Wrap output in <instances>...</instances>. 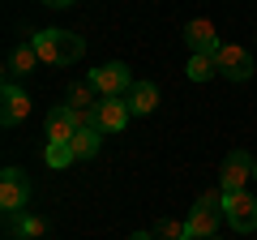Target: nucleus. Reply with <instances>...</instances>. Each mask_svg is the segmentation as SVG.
Instances as JSON below:
<instances>
[{"instance_id":"obj_11","label":"nucleus","mask_w":257,"mask_h":240,"mask_svg":"<svg viewBox=\"0 0 257 240\" xmlns=\"http://www.w3.org/2000/svg\"><path fill=\"white\" fill-rule=\"evenodd\" d=\"M77 138V111L69 103H56L47 111V142H73Z\"/></svg>"},{"instance_id":"obj_4","label":"nucleus","mask_w":257,"mask_h":240,"mask_svg":"<svg viewBox=\"0 0 257 240\" xmlns=\"http://www.w3.org/2000/svg\"><path fill=\"white\" fill-rule=\"evenodd\" d=\"M30 206V180L22 167H5L0 172V210L5 214H22Z\"/></svg>"},{"instance_id":"obj_19","label":"nucleus","mask_w":257,"mask_h":240,"mask_svg":"<svg viewBox=\"0 0 257 240\" xmlns=\"http://www.w3.org/2000/svg\"><path fill=\"white\" fill-rule=\"evenodd\" d=\"M155 236H159V240H189V227L176 223V219H159V223H155Z\"/></svg>"},{"instance_id":"obj_22","label":"nucleus","mask_w":257,"mask_h":240,"mask_svg":"<svg viewBox=\"0 0 257 240\" xmlns=\"http://www.w3.org/2000/svg\"><path fill=\"white\" fill-rule=\"evenodd\" d=\"M253 176H257V159H253Z\"/></svg>"},{"instance_id":"obj_6","label":"nucleus","mask_w":257,"mask_h":240,"mask_svg":"<svg viewBox=\"0 0 257 240\" xmlns=\"http://www.w3.org/2000/svg\"><path fill=\"white\" fill-rule=\"evenodd\" d=\"M214 65H219V73L227 77V82H248V77H253V56L240 43H223L219 56H214Z\"/></svg>"},{"instance_id":"obj_9","label":"nucleus","mask_w":257,"mask_h":240,"mask_svg":"<svg viewBox=\"0 0 257 240\" xmlns=\"http://www.w3.org/2000/svg\"><path fill=\"white\" fill-rule=\"evenodd\" d=\"M184 43L193 47V52H206V56H219L223 39L214 35V22L210 18H193L189 26H184Z\"/></svg>"},{"instance_id":"obj_5","label":"nucleus","mask_w":257,"mask_h":240,"mask_svg":"<svg viewBox=\"0 0 257 240\" xmlns=\"http://www.w3.org/2000/svg\"><path fill=\"white\" fill-rule=\"evenodd\" d=\"M90 82H94V90H99L103 99H124V94L133 90V77H128V65H120V60H111V65L94 69V73H90Z\"/></svg>"},{"instance_id":"obj_17","label":"nucleus","mask_w":257,"mask_h":240,"mask_svg":"<svg viewBox=\"0 0 257 240\" xmlns=\"http://www.w3.org/2000/svg\"><path fill=\"white\" fill-rule=\"evenodd\" d=\"M184 73L193 77V82H210L214 73H219V65H214V56H206V52H193L189 56V69Z\"/></svg>"},{"instance_id":"obj_10","label":"nucleus","mask_w":257,"mask_h":240,"mask_svg":"<svg viewBox=\"0 0 257 240\" xmlns=\"http://www.w3.org/2000/svg\"><path fill=\"white\" fill-rule=\"evenodd\" d=\"M128 99H103L99 107H94V129L99 133H120L128 125Z\"/></svg>"},{"instance_id":"obj_20","label":"nucleus","mask_w":257,"mask_h":240,"mask_svg":"<svg viewBox=\"0 0 257 240\" xmlns=\"http://www.w3.org/2000/svg\"><path fill=\"white\" fill-rule=\"evenodd\" d=\"M47 9H69V5H77V0H43Z\"/></svg>"},{"instance_id":"obj_13","label":"nucleus","mask_w":257,"mask_h":240,"mask_svg":"<svg viewBox=\"0 0 257 240\" xmlns=\"http://www.w3.org/2000/svg\"><path fill=\"white\" fill-rule=\"evenodd\" d=\"M124 99H128V111H133V116H150V111L159 107V86L155 82H133V90H128Z\"/></svg>"},{"instance_id":"obj_21","label":"nucleus","mask_w":257,"mask_h":240,"mask_svg":"<svg viewBox=\"0 0 257 240\" xmlns=\"http://www.w3.org/2000/svg\"><path fill=\"white\" fill-rule=\"evenodd\" d=\"M128 240H155V231H133Z\"/></svg>"},{"instance_id":"obj_14","label":"nucleus","mask_w":257,"mask_h":240,"mask_svg":"<svg viewBox=\"0 0 257 240\" xmlns=\"http://www.w3.org/2000/svg\"><path fill=\"white\" fill-rule=\"evenodd\" d=\"M43 231H47V223L39 219V214H30V210L9 214V236L13 240H35V236H43Z\"/></svg>"},{"instance_id":"obj_8","label":"nucleus","mask_w":257,"mask_h":240,"mask_svg":"<svg viewBox=\"0 0 257 240\" xmlns=\"http://www.w3.org/2000/svg\"><path fill=\"white\" fill-rule=\"evenodd\" d=\"M0 125L5 129H13V125H22V120L30 116V94L22 90L18 82H5V90H0Z\"/></svg>"},{"instance_id":"obj_3","label":"nucleus","mask_w":257,"mask_h":240,"mask_svg":"<svg viewBox=\"0 0 257 240\" xmlns=\"http://www.w3.org/2000/svg\"><path fill=\"white\" fill-rule=\"evenodd\" d=\"M223 219H227L231 231H240V236L257 231V197L248 193V189H240V193H223Z\"/></svg>"},{"instance_id":"obj_12","label":"nucleus","mask_w":257,"mask_h":240,"mask_svg":"<svg viewBox=\"0 0 257 240\" xmlns=\"http://www.w3.org/2000/svg\"><path fill=\"white\" fill-rule=\"evenodd\" d=\"M35 65H43V60H39V52H35V43H18V47L9 52V69H5V82H18V77L35 73Z\"/></svg>"},{"instance_id":"obj_16","label":"nucleus","mask_w":257,"mask_h":240,"mask_svg":"<svg viewBox=\"0 0 257 240\" xmlns=\"http://www.w3.org/2000/svg\"><path fill=\"white\" fill-rule=\"evenodd\" d=\"M99 142H103L99 129H77V138L69 142V146H73L77 159H94V155H99Z\"/></svg>"},{"instance_id":"obj_2","label":"nucleus","mask_w":257,"mask_h":240,"mask_svg":"<svg viewBox=\"0 0 257 240\" xmlns=\"http://www.w3.org/2000/svg\"><path fill=\"white\" fill-rule=\"evenodd\" d=\"M219 223H223V193H202L193 202L184 227H189V240H214L219 236Z\"/></svg>"},{"instance_id":"obj_1","label":"nucleus","mask_w":257,"mask_h":240,"mask_svg":"<svg viewBox=\"0 0 257 240\" xmlns=\"http://www.w3.org/2000/svg\"><path fill=\"white\" fill-rule=\"evenodd\" d=\"M30 43H35L39 60L52 69H64V65H77L86 56V39L73 35V30H35L30 35Z\"/></svg>"},{"instance_id":"obj_7","label":"nucleus","mask_w":257,"mask_h":240,"mask_svg":"<svg viewBox=\"0 0 257 240\" xmlns=\"http://www.w3.org/2000/svg\"><path fill=\"white\" fill-rule=\"evenodd\" d=\"M248 176H253V155H248V150H231V155L223 159V172H219L223 193H240Z\"/></svg>"},{"instance_id":"obj_15","label":"nucleus","mask_w":257,"mask_h":240,"mask_svg":"<svg viewBox=\"0 0 257 240\" xmlns=\"http://www.w3.org/2000/svg\"><path fill=\"white\" fill-rule=\"evenodd\" d=\"M94 94H99V90H94V82H73V86H69V94H64V103H69L73 111H94V107H99Z\"/></svg>"},{"instance_id":"obj_18","label":"nucleus","mask_w":257,"mask_h":240,"mask_svg":"<svg viewBox=\"0 0 257 240\" xmlns=\"http://www.w3.org/2000/svg\"><path fill=\"white\" fill-rule=\"evenodd\" d=\"M43 159H47V163H52L56 167V172H60V167H69V163H73V146H69V142H47V150H43Z\"/></svg>"}]
</instances>
